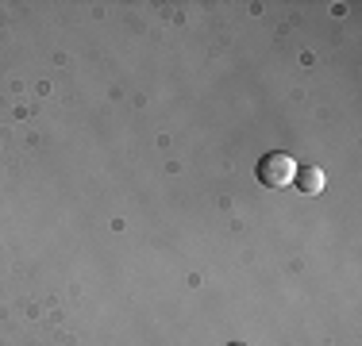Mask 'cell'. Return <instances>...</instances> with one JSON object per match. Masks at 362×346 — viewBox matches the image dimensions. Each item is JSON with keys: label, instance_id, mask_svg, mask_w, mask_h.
Returning a JSON list of instances; mask_svg holds the SVG:
<instances>
[{"label": "cell", "instance_id": "2", "mask_svg": "<svg viewBox=\"0 0 362 346\" xmlns=\"http://www.w3.org/2000/svg\"><path fill=\"white\" fill-rule=\"evenodd\" d=\"M293 181H297V189L300 193H308V196H316V193H324V169L320 166H297L293 169Z\"/></svg>", "mask_w": 362, "mask_h": 346}, {"label": "cell", "instance_id": "3", "mask_svg": "<svg viewBox=\"0 0 362 346\" xmlns=\"http://www.w3.org/2000/svg\"><path fill=\"white\" fill-rule=\"evenodd\" d=\"M228 346H243V342H228Z\"/></svg>", "mask_w": 362, "mask_h": 346}, {"label": "cell", "instance_id": "1", "mask_svg": "<svg viewBox=\"0 0 362 346\" xmlns=\"http://www.w3.org/2000/svg\"><path fill=\"white\" fill-rule=\"evenodd\" d=\"M293 169H297V162H293L289 154H281V150H270V154H262V158H258V181H262L266 189L289 185Z\"/></svg>", "mask_w": 362, "mask_h": 346}]
</instances>
